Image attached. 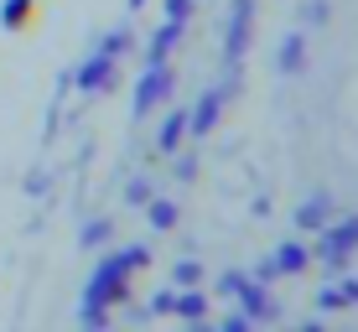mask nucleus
<instances>
[{
	"instance_id": "obj_1",
	"label": "nucleus",
	"mask_w": 358,
	"mask_h": 332,
	"mask_svg": "<svg viewBox=\"0 0 358 332\" xmlns=\"http://www.w3.org/2000/svg\"><path fill=\"white\" fill-rule=\"evenodd\" d=\"M145 265V250H130V254H115L104 270L94 275V291H89V322H104L109 317V301H120L125 296V286L120 280L130 275V270H141Z\"/></svg>"
},
{
	"instance_id": "obj_2",
	"label": "nucleus",
	"mask_w": 358,
	"mask_h": 332,
	"mask_svg": "<svg viewBox=\"0 0 358 332\" xmlns=\"http://www.w3.org/2000/svg\"><path fill=\"white\" fill-rule=\"evenodd\" d=\"M120 47H125V42H109V47H104V52H99V57H94V63H89V68H83V78H78V83H83V89H104V83H109V68H115V52H120Z\"/></svg>"
},
{
	"instance_id": "obj_3",
	"label": "nucleus",
	"mask_w": 358,
	"mask_h": 332,
	"mask_svg": "<svg viewBox=\"0 0 358 332\" xmlns=\"http://www.w3.org/2000/svg\"><path fill=\"white\" fill-rule=\"evenodd\" d=\"M36 21V0H6V6H0V27L6 31H27Z\"/></svg>"
},
{
	"instance_id": "obj_4",
	"label": "nucleus",
	"mask_w": 358,
	"mask_h": 332,
	"mask_svg": "<svg viewBox=\"0 0 358 332\" xmlns=\"http://www.w3.org/2000/svg\"><path fill=\"white\" fill-rule=\"evenodd\" d=\"M166 83H171V78H166V68H162V63H151V78L141 83V109H151L156 99H162V89H166Z\"/></svg>"
},
{
	"instance_id": "obj_5",
	"label": "nucleus",
	"mask_w": 358,
	"mask_h": 332,
	"mask_svg": "<svg viewBox=\"0 0 358 332\" xmlns=\"http://www.w3.org/2000/svg\"><path fill=\"white\" fill-rule=\"evenodd\" d=\"M353 239H358V224L332 229V233H327V254H348V250H353Z\"/></svg>"
},
{
	"instance_id": "obj_6",
	"label": "nucleus",
	"mask_w": 358,
	"mask_h": 332,
	"mask_svg": "<svg viewBox=\"0 0 358 332\" xmlns=\"http://www.w3.org/2000/svg\"><path fill=\"white\" fill-rule=\"evenodd\" d=\"M171 312H177V317H192V322H203V296H171Z\"/></svg>"
},
{
	"instance_id": "obj_7",
	"label": "nucleus",
	"mask_w": 358,
	"mask_h": 332,
	"mask_svg": "<svg viewBox=\"0 0 358 332\" xmlns=\"http://www.w3.org/2000/svg\"><path fill=\"white\" fill-rule=\"evenodd\" d=\"M213 120H218V94H203V104H197V120H192V125H197V130H208Z\"/></svg>"
},
{
	"instance_id": "obj_8",
	"label": "nucleus",
	"mask_w": 358,
	"mask_h": 332,
	"mask_svg": "<svg viewBox=\"0 0 358 332\" xmlns=\"http://www.w3.org/2000/svg\"><path fill=\"white\" fill-rule=\"evenodd\" d=\"M182 130H187V125H182V115H171V120H166V130H162V151H171V145L182 140Z\"/></svg>"
},
{
	"instance_id": "obj_9",
	"label": "nucleus",
	"mask_w": 358,
	"mask_h": 332,
	"mask_svg": "<svg viewBox=\"0 0 358 332\" xmlns=\"http://www.w3.org/2000/svg\"><path fill=\"white\" fill-rule=\"evenodd\" d=\"M151 224H156V229H171V224H177V208H171V203H156V208H151Z\"/></svg>"
},
{
	"instance_id": "obj_10",
	"label": "nucleus",
	"mask_w": 358,
	"mask_h": 332,
	"mask_svg": "<svg viewBox=\"0 0 358 332\" xmlns=\"http://www.w3.org/2000/svg\"><path fill=\"white\" fill-rule=\"evenodd\" d=\"M301 224H306V229H322V224H327V208H322V203L301 208Z\"/></svg>"
},
{
	"instance_id": "obj_11",
	"label": "nucleus",
	"mask_w": 358,
	"mask_h": 332,
	"mask_svg": "<svg viewBox=\"0 0 358 332\" xmlns=\"http://www.w3.org/2000/svg\"><path fill=\"white\" fill-rule=\"evenodd\" d=\"M301 265H306V254H301V250H286V254H280V265H275V270H301Z\"/></svg>"
},
{
	"instance_id": "obj_12",
	"label": "nucleus",
	"mask_w": 358,
	"mask_h": 332,
	"mask_svg": "<svg viewBox=\"0 0 358 332\" xmlns=\"http://www.w3.org/2000/svg\"><path fill=\"white\" fill-rule=\"evenodd\" d=\"M177 280H182V286H197V280H203V270H197V265H182Z\"/></svg>"
},
{
	"instance_id": "obj_13",
	"label": "nucleus",
	"mask_w": 358,
	"mask_h": 332,
	"mask_svg": "<svg viewBox=\"0 0 358 332\" xmlns=\"http://www.w3.org/2000/svg\"><path fill=\"white\" fill-rule=\"evenodd\" d=\"M280 63H286V68H296V63H301V42H291L286 52H280Z\"/></svg>"
}]
</instances>
